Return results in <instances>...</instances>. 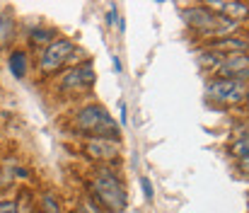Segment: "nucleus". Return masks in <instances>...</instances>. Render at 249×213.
<instances>
[{"mask_svg": "<svg viewBox=\"0 0 249 213\" xmlns=\"http://www.w3.org/2000/svg\"><path fill=\"white\" fill-rule=\"evenodd\" d=\"M92 196L94 204L107 213H121L128 204V194L124 182L114 174L111 167H97L92 177Z\"/></svg>", "mask_w": 249, "mask_h": 213, "instance_id": "1", "label": "nucleus"}, {"mask_svg": "<svg viewBox=\"0 0 249 213\" xmlns=\"http://www.w3.org/2000/svg\"><path fill=\"white\" fill-rule=\"evenodd\" d=\"M73 126L85 134L87 138L94 136H107V138H119V126L116 119L102 107V104H85L83 109L75 112Z\"/></svg>", "mask_w": 249, "mask_h": 213, "instance_id": "2", "label": "nucleus"}, {"mask_svg": "<svg viewBox=\"0 0 249 213\" xmlns=\"http://www.w3.org/2000/svg\"><path fill=\"white\" fill-rule=\"evenodd\" d=\"M184 15H186L189 27H191L196 34H201V37H206V39H211V41H215V39H220V37H230V34L237 29L235 22L225 19L223 15H215V12L206 10L203 5L189 7Z\"/></svg>", "mask_w": 249, "mask_h": 213, "instance_id": "3", "label": "nucleus"}, {"mask_svg": "<svg viewBox=\"0 0 249 213\" xmlns=\"http://www.w3.org/2000/svg\"><path fill=\"white\" fill-rule=\"evenodd\" d=\"M78 54H80V51H78L75 41H71V39H66V37H58L53 44H49L46 49H41V56H39V71H41V75L58 73L66 63H71Z\"/></svg>", "mask_w": 249, "mask_h": 213, "instance_id": "4", "label": "nucleus"}, {"mask_svg": "<svg viewBox=\"0 0 249 213\" xmlns=\"http://www.w3.org/2000/svg\"><path fill=\"white\" fill-rule=\"evenodd\" d=\"M247 82L242 80H232V77H213L206 82V95L208 99L223 104V107H235L240 102L247 99Z\"/></svg>", "mask_w": 249, "mask_h": 213, "instance_id": "5", "label": "nucleus"}, {"mask_svg": "<svg viewBox=\"0 0 249 213\" xmlns=\"http://www.w3.org/2000/svg\"><path fill=\"white\" fill-rule=\"evenodd\" d=\"M94 80H97V75H94L92 63L85 61V63H80V66H75V68H71V71L63 73L58 87H61L63 92H68V95H80V92L92 90Z\"/></svg>", "mask_w": 249, "mask_h": 213, "instance_id": "6", "label": "nucleus"}, {"mask_svg": "<svg viewBox=\"0 0 249 213\" xmlns=\"http://www.w3.org/2000/svg\"><path fill=\"white\" fill-rule=\"evenodd\" d=\"M121 153V141L119 138H107V136H94L85 141V155L94 162H111Z\"/></svg>", "mask_w": 249, "mask_h": 213, "instance_id": "7", "label": "nucleus"}, {"mask_svg": "<svg viewBox=\"0 0 249 213\" xmlns=\"http://www.w3.org/2000/svg\"><path fill=\"white\" fill-rule=\"evenodd\" d=\"M220 77H232V80H247L249 77V54H230L223 56L220 66H218Z\"/></svg>", "mask_w": 249, "mask_h": 213, "instance_id": "8", "label": "nucleus"}, {"mask_svg": "<svg viewBox=\"0 0 249 213\" xmlns=\"http://www.w3.org/2000/svg\"><path fill=\"white\" fill-rule=\"evenodd\" d=\"M208 49L220 54V56H230V54H247L249 51V39H242L237 34L230 37H220L215 41H208Z\"/></svg>", "mask_w": 249, "mask_h": 213, "instance_id": "9", "label": "nucleus"}, {"mask_svg": "<svg viewBox=\"0 0 249 213\" xmlns=\"http://www.w3.org/2000/svg\"><path fill=\"white\" fill-rule=\"evenodd\" d=\"M61 34L56 32V29H49V27H39V29H32L29 32V41H32V46H49V44H53L56 39H58Z\"/></svg>", "mask_w": 249, "mask_h": 213, "instance_id": "10", "label": "nucleus"}, {"mask_svg": "<svg viewBox=\"0 0 249 213\" xmlns=\"http://www.w3.org/2000/svg\"><path fill=\"white\" fill-rule=\"evenodd\" d=\"M7 66H10V73L15 77H24L27 75V54L22 49H15L7 58Z\"/></svg>", "mask_w": 249, "mask_h": 213, "instance_id": "11", "label": "nucleus"}, {"mask_svg": "<svg viewBox=\"0 0 249 213\" xmlns=\"http://www.w3.org/2000/svg\"><path fill=\"white\" fill-rule=\"evenodd\" d=\"M198 66L203 68V71H213L218 73V66H220V61H223V56L220 54H215V51H211L208 46L203 49V51H198Z\"/></svg>", "mask_w": 249, "mask_h": 213, "instance_id": "12", "label": "nucleus"}, {"mask_svg": "<svg viewBox=\"0 0 249 213\" xmlns=\"http://www.w3.org/2000/svg\"><path fill=\"white\" fill-rule=\"evenodd\" d=\"M39 213H63V206H61V199L53 194V192H44L41 199H39Z\"/></svg>", "mask_w": 249, "mask_h": 213, "instance_id": "13", "label": "nucleus"}, {"mask_svg": "<svg viewBox=\"0 0 249 213\" xmlns=\"http://www.w3.org/2000/svg\"><path fill=\"white\" fill-rule=\"evenodd\" d=\"M15 39V22L7 15H0V49Z\"/></svg>", "mask_w": 249, "mask_h": 213, "instance_id": "14", "label": "nucleus"}, {"mask_svg": "<svg viewBox=\"0 0 249 213\" xmlns=\"http://www.w3.org/2000/svg\"><path fill=\"white\" fill-rule=\"evenodd\" d=\"M230 155L237 157V160L249 155V131L247 134H240V138H235V141L230 143Z\"/></svg>", "mask_w": 249, "mask_h": 213, "instance_id": "15", "label": "nucleus"}, {"mask_svg": "<svg viewBox=\"0 0 249 213\" xmlns=\"http://www.w3.org/2000/svg\"><path fill=\"white\" fill-rule=\"evenodd\" d=\"M15 201H17V213H36V209H34V196H32L29 189H22Z\"/></svg>", "mask_w": 249, "mask_h": 213, "instance_id": "16", "label": "nucleus"}, {"mask_svg": "<svg viewBox=\"0 0 249 213\" xmlns=\"http://www.w3.org/2000/svg\"><path fill=\"white\" fill-rule=\"evenodd\" d=\"M0 213H17V201H15V199L0 201Z\"/></svg>", "mask_w": 249, "mask_h": 213, "instance_id": "17", "label": "nucleus"}, {"mask_svg": "<svg viewBox=\"0 0 249 213\" xmlns=\"http://www.w3.org/2000/svg\"><path fill=\"white\" fill-rule=\"evenodd\" d=\"M141 187H143L145 199H148V201H153V184H150V179H148V177H141Z\"/></svg>", "mask_w": 249, "mask_h": 213, "instance_id": "18", "label": "nucleus"}, {"mask_svg": "<svg viewBox=\"0 0 249 213\" xmlns=\"http://www.w3.org/2000/svg\"><path fill=\"white\" fill-rule=\"evenodd\" d=\"M237 170H240L242 174H247L249 177V155H245V157H240V160H237Z\"/></svg>", "mask_w": 249, "mask_h": 213, "instance_id": "19", "label": "nucleus"}, {"mask_svg": "<svg viewBox=\"0 0 249 213\" xmlns=\"http://www.w3.org/2000/svg\"><path fill=\"white\" fill-rule=\"evenodd\" d=\"M119 119H121V126L128 124V112H126V102H119Z\"/></svg>", "mask_w": 249, "mask_h": 213, "instance_id": "20", "label": "nucleus"}, {"mask_svg": "<svg viewBox=\"0 0 249 213\" xmlns=\"http://www.w3.org/2000/svg\"><path fill=\"white\" fill-rule=\"evenodd\" d=\"M119 19V10H116V5H109V12H107V22L109 24H114Z\"/></svg>", "mask_w": 249, "mask_h": 213, "instance_id": "21", "label": "nucleus"}, {"mask_svg": "<svg viewBox=\"0 0 249 213\" xmlns=\"http://www.w3.org/2000/svg\"><path fill=\"white\" fill-rule=\"evenodd\" d=\"M83 211L85 213H99V209H97L94 201H87V204H83Z\"/></svg>", "mask_w": 249, "mask_h": 213, "instance_id": "22", "label": "nucleus"}, {"mask_svg": "<svg viewBox=\"0 0 249 213\" xmlns=\"http://www.w3.org/2000/svg\"><path fill=\"white\" fill-rule=\"evenodd\" d=\"M111 66H114L116 75H121V71H124V68H121V61H119V56H114V58H111Z\"/></svg>", "mask_w": 249, "mask_h": 213, "instance_id": "23", "label": "nucleus"}, {"mask_svg": "<svg viewBox=\"0 0 249 213\" xmlns=\"http://www.w3.org/2000/svg\"><path fill=\"white\" fill-rule=\"evenodd\" d=\"M75 213H85V211H83V206H78V209H75Z\"/></svg>", "mask_w": 249, "mask_h": 213, "instance_id": "24", "label": "nucleus"}, {"mask_svg": "<svg viewBox=\"0 0 249 213\" xmlns=\"http://www.w3.org/2000/svg\"><path fill=\"white\" fill-rule=\"evenodd\" d=\"M245 102H247V107H249V90H247V99H245Z\"/></svg>", "mask_w": 249, "mask_h": 213, "instance_id": "25", "label": "nucleus"}, {"mask_svg": "<svg viewBox=\"0 0 249 213\" xmlns=\"http://www.w3.org/2000/svg\"><path fill=\"white\" fill-rule=\"evenodd\" d=\"M36 213H39V211H36Z\"/></svg>", "mask_w": 249, "mask_h": 213, "instance_id": "26", "label": "nucleus"}]
</instances>
